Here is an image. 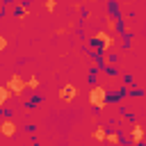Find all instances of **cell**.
<instances>
[{
	"label": "cell",
	"mask_w": 146,
	"mask_h": 146,
	"mask_svg": "<svg viewBox=\"0 0 146 146\" xmlns=\"http://www.w3.org/2000/svg\"><path fill=\"white\" fill-rule=\"evenodd\" d=\"M21 2H23V5H27V2H30V0H21Z\"/></svg>",
	"instance_id": "cell-15"
},
{
	"label": "cell",
	"mask_w": 146,
	"mask_h": 146,
	"mask_svg": "<svg viewBox=\"0 0 146 146\" xmlns=\"http://www.w3.org/2000/svg\"><path fill=\"white\" fill-rule=\"evenodd\" d=\"M87 98H89L91 107H96V110H103V107L107 105V91H105V89H103L100 84H94V87L89 89Z\"/></svg>",
	"instance_id": "cell-1"
},
{
	"label": "cell",
	"mask_w": 146,
	"mask_h": 146,
	"mask_svg": "<svg viewBox=\"0 0 146 146\" xmlns=\"http://www.w3.org/2000/svg\"><path fill=\"white\" fill-rule=\"evenodd\" d=\"M41 103V96H34V98H30L27 103H25V107H34V105H39Z\"/></svg>",
	"instance_id": "cell-12"
},
{
	"label": "cell",
	"mask_w": 146,
	"mask_h": 146,
	"mask_svg": "<svg viewBox=\"0 0 146 146\" xmlns=\"http://www.w3.org/2000/svg\"><path fill=\"white\" fill-rule=\"evenodd\" d=\"M7 87L11 89V94L14 96H21L23 91H25V87H27V82L21 78V73H14L11 78H9V82H7Z\"/></svg>",
	"instance_id": "cell-2"
},
{
	"label": "cell",
	"mask_w": 146,
	"mask_h": 146,
	"mask_svg": "<svg viewBox=\"0 0 146 146\" xmlns=\"http://www.w3.org/2000/svg\"><path fill=\"white\" fill-rule=\"evenodd\" d=\"M9 96H11V89H9L7 84H5V87H0V107L9 100Z\"/></svg>",
	"instance_id": "cell-8"
},
{
	"label": "cell",
	"mask_w": 146,
	"mask_h": 146,
	"mask_svg": "<svg viewBox=\"0 0 146 146\" xmlns=\"http://www.w3.org/2000/svg\"><path fill=\"white\" fill-rule=\"evenodd\" d=\"M94 39H96V41L103 46V50H107V48L114 43V36H112V32H96V34H94Z\"/></svg>",
	"instance_id": "cell-4"
},
{
	"label": "cell",
	"mask_w": 146,
	"mask_h": 146,
	"mask_svg": "<svg viewBox=\"0 0 146 146\" xmlns=\"http://www.w3.org/2000/svg\"><path fill=\"white\" fill-rule=\"evenodd\" d=\"M27 87H30V89H36V87H39V78H36V75H32V78L27 80Z\"/></svg>",
	"instance_id": "cell-11"
},
{
	"label": "cell",
	"mask_w": 146,
	"mask_h": 146,
	"mask_svg": "<svg viewBox=\"0 0 146 146\" xmlns=\"http://www.w3.org/2000/svg\"><path fill=\"white\" fill-rule=\"evenodd\" d=\"M141 137H144V128H141V125H132V132H130V141H132L135 146H139V144H141Z\"/></svg>",
	"instance_id": "cell-5"
},
{
	"label": "cell",
	"mask_w": 146,
	"mask_h": 146,
	"mask_svg": "<svg viewBox=\"0 0 146 146\" xmlns=\"http://www.w3.org/2000/svg\"><path fill=\"white\" fill-rule=\"evenodd\" d=\"M75 96H78V89H75L73 84H64V87L59 89V100H62V103H66V105H68V103H73V100H75Z\"/></svg>",
	"instance_id": "cell-3"
},
{
	"label": "cell",
	"mask_w": 146,
	"mask_h": 146,
	"mask_svg": "<svg viewBox=\"0 0 146 146\" xmlns=\"http://www.w3.org/2000/svg\"><path fill=\"white\" fill-rule=\"evenodd\" d=\"M105 27H107L110 32H114V30L119 27V23H116V18H114V16H107V18H105Z\"/></svg>",
	"instance_id": "cell-9"
},
{
	"label": "cell",
	"mask_w": 146,
	"mask_h": 146,
	"mask_svg": "<svg viewBox=\"0 0 146 146\" xmlns=\"http://www.w3.org/2000/svg\"><path fill=\"white\" fill-rule=\"evenodd\" d=\"M43 7H46V11H55L57 2H55V0H46V2H43Z\"/></svg>",
	"instance_id": "cell-13"
},
{
	"label": "cell",
	"mask_w": 146,
	"mask_h": 146,
	"mask_svg": "<svg viewBox=\"0 0 146 146\" xmlns=\"http://www.w3.org/2000/svg\"><path fill=\"white\" fill-rule=\"evenodd\" d=\"M0 132H2L5 137H14V135H16V125H14L11 121H2V123H0Z\"/></svg>",
	"instance_id": "cell-6"
},
{
	"label": "cell",
	"mask_w": 146,
	"mask_h": 146,
	"mask_svg": "<svg viewBox=\"0 0 146 146\" xmlns=\"http://www.w3.org/2000/svg\"><path fill=\"white\" fill-rule=\"evenodd\" d=\"M107 141L114 144V146H119V144H121V137H119L116 132H107Z\"/></svg>",
	"instance_id": "cell-10"
},
{
	"label": "cell",
	"mask_w": 146,
	"mask_h": 146,
	"mask_svg": "<svg viewBox=\"0 0 146 146\" xmlns=\"http://www.w3.org/2000/svg\"><path fill=\"white\" fill-rule=\"evenodd\" d=\"M5 48H7V39H5V36H0V50H5Z\"/></svg>",
	"instance_id": "cell-14"
},
{
	"label": "cell",
	"mask_w": 146,
	"mask_h": 146,
	"mask_svg": "<svg viewBox=\"0 0 146 146\" xmlns=\"http://www.w3.org/2000/svg\"><path fill=\"white\" fill-rule=\"evenodd\" d=\"M94 139H96V141H103V139H107V130H105V125H98V128L94 130Z\"/></svg>",
	"instance_id": "cell-7"
}]
</instances>
